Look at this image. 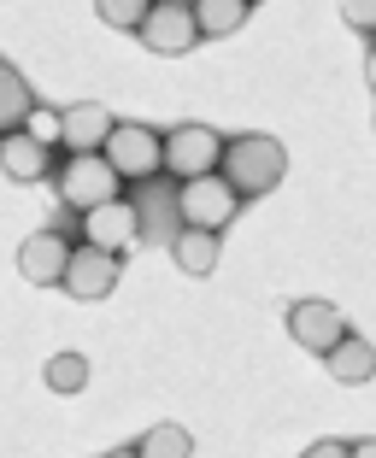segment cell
I'll return each instance as SVG.
<instances>
[{
    "mask_svg": "<svg viewBox=\"0 0 376 458\" xmlns=\"http://www.w3.org/2000/svg\"><path fill=\"white\" fill-rule=\"evenodd\" d=\"M218 176L235 189V200H259L288 176V153H282L277 135H235V141H224Z\"/></svg>",
    "mask_w": 376,
    "mask_h": 458,
    "instance_id": "obj_1",
    "label": "cell"
},
{
    "mask_svg": "<svg viewBox=\"0 0 376 458\" xmlns=\"http://www.w3.org/2000/svg\"><path fill=\"white\" fill-rule=\"evenodd\" d=\"M54 182H59V200H65L71 212H94V206L124 200V176L107 165V153H71Z\"/></svg>",
    "mask_w": 376,
    "mask_h": 458,
    "instance_id": "obj_2",
    "label": "cell"
},
{
    "mask_svg": "<svg viewBox=\"0 0 376 458\" xmlns=\"http://www.w3.org/2000/svg\"><path fill=\"white\" fill-rule=\"evenodd\" d=\"M218 165H224V135L212 123H176V130H165V171L176 182L218 176Z\"/></svg>",
    "mask_w": 376,
    "mask_h": 458,
    "instance_id": "obj_3",
    "label": "cell"
},
{
    "mask_svg": "<svg viewBox=\"0 0 376 458\" xmlns=\"http://www.w3.org/2000/svg\"><path fill=\"white\" fill-rule=\"evenodd\" d=\"M235 212H242V200H235V189H229L224 176L176 182V217H183V229H212V235H224V224H235Z\"/></svg>",
    "mask_w": 376,
    "mask_h": 458,
    "instance_id": "obj_4",
    "label": "cell"
},
{
    "mask_svg": "<svg viewBox=\"0 0 376 458\" xmlns=\"http://www.w3.org/2000/svg\"><path fill=\"white\" fill-rule=\"evenodd\" d=\"M100 153H107V165L124 176V182H141V176L165 171V135L148 130V123H118Z\"/></svg>",
    "mask_w": 376,
    "mask_h": 458,
    "instance_id": "obj_5",
    "label": "cell"
},
{
    "mask_svg": "<svg viewBox=\"0 0 376 458\" xmlns=\"http://www.w3.org/2000/svg\"><path fill=\"white\" fill-rule=\"evenodd\" d=\"M141 47H153V54H188L194 41H201V24H194V0H153L148 18H141Z\"/></svg>",
    "mask_w": 376,
    "mask_h": 458,
    "instance_id": "obj_6",
    "label": "cell"
},
{
    "mask_svg": "<svg viewBox=\"0 0 376 458\" xmlns=\"http://www.w3.org/2000/svg\"><path fill=\"white\" fill-rule=\"evenodd\" d=\"M135 242H141V212H135L130 200H112V206L82 212V247H100V253L124 259Z\"/></svg>",
    "mask_w": 376,
    "mask_h": 458,
    "instance_id": "obj_7",
    "label": "cell"
},
{
    "mask_svg": "<svg viewBox=\"0 0 376 458\" xmlns=\"http://www.w3.org/2000/svg\"><path fill=\"white\" fill-rule=\"evenodd\" d=\"M288 335L323 359V352L347 335V318H341V306H329V300H295V306H288Z\"/></svg>",
    "mask_w": 376,
    "mask_h": 458,
    "instance_id": "obj_8",
    "label": "cell"
},
{
    "mask_svg": "<svg viewBox=\"0 0 376 458\" xmlns=\"http://www.w3.org/2000/svg\"><path fill=\"white\" fill-rule=\"evenodd\" d=\"M65 288L71 300H107L118 288V259L100 253V247H71V265H65Z\"/></svg>",
    "mask_w": 376,
    "mask_h": 458,
    "instance_id": "obj_9",
    "label": "cell"
},
{
    "mask_svg": "<svg viewBox=\"0 0 376 458\" xmlns=\"http://www.w3.org/2000/svg\"><path fill=\"white\" fill-rule=\"evenodd\" d=\"M65 265H71V242L59 229H36V235H24V247H18V270H24V283H36V288L65 283Z\"/></svg>",
    "mask_w": 376,
    "mask_h": 458,
    "instance_id": "obj_10",
    "label": "cell"
},
{
    "mask_svg": "<svg viewBox=\"0 0 376 458\" xmlns=\"http://www.w3.org/2000/svg\"><path fill=\"white\" fill-rule=\"evenodd\" d=\"M112 130H118V118H112V112L100 106V100L65 106V148H71V153H100Z\"/></svg>",
    "mask_w": 376,
    "mask_h": 458,
    "instance_id": "obj_11",
    "label": "cell"
},
{
    "mask_svg": "<svg viewBox=\"0 0 376 458\" xmlns=\"http://www.w3.org/2000/svg\"><path fill=\"white\" fill-rule=\"evenodd\" d=\"M47 165H54V153L41 148V141H30L24 130L0 135V176H13V182H41Z\"/></svg>",
    "mask_w": 376,
    "mask_h": 458,
    "instance_id": "obj_12",
    "label": "cell"
},
{
    "mask_svg": "<svg viewBox=\"0 0 376 458\" xmlns=\"http://www.w3.org/2000/svg\"><path fill=\"white\" fill-rule=\"evenodd\" d=\"M323 364H329V377H336V382L359 388V382H371V377H376V347H371L364 335H353V329H347L336 347L323 352Z\"/></svg>",
    "mask_w": 376,
    "mask_h": 458,
    "instance_id": "obj_13",
    "label": "cell"
},
{
    "mask_svg": "<svg viewBox=\"0 0 376 458\" xmlns=\"http://www.w3.org/2000/svg\"><path fill=\"white\" fill-rule=\"evenodd\" d=\"M218 235L212 229H176L171 235V259H176V270H188V276H212L218 270Z\"/></svg>",
    "mask_w": 376,
    "mask_h": 458,
    "instance_id": "obj_14",
    "label": "cell"
},
{
    "mask_svg": "<svg viewBox=\"0 0 376 458\" xmlns=\"http://www.w3.org/2000/svg\"><path fill=\"white\" fill-rule=\"evenodd\" d=\"M247 0H194V24H201V41L206 36H235L247 24Z\"/></svg>",
    "mask_w": 376,
    "mask_h": 458,
    "instance_id": "obj_15",
    "label": "cell"
},
{
    "mask_svg": "<svg viewBox=\"0 0 376 458\" xmlns=\"http://www.w3.org/2000/svg\"><path fill=\"white\" fill-rule=\"evenodd\" d=\"M30 112H36V95H30V82L18 77L13 65H0V135L18 130Z\"/></svg>",
    "mask_w": 376,
    "mask_h": 458,
    "instance_id": "obj_16",
    "label": "cell"
},
{
    "mask_svg": "<svg viewBox=\"0 0 376 458\" xmlns=\"http://www.w3.org/2000/svg\"><path fill=\"white\" fill-rule=\"evenodd\" d=\"M135 453L141 458H194V435H188L183 423H153V429L135 441Z\"/></svg>",
    "mask_w": 376,
    "mask_h": 458,
    "instance_id": "obj_17",
    "label": "cell"
},
{
    "mask_svg": "<svg viewBox=\"0 0 376 458\" xmlns=\"http://www.w3.org/2000/svg\"><path fill=\"white\" fill-rule=\"evenodd\" d=\"M41 377H47L54 394H82V388H89V359H82V352H54Z\"/></svg>",
    "mask_w": 376,
    "mask_h": 458,
    "instance_id": "obj_18",
    "label": "cell"
},
{
    "mask_svg": "<svg viewBox=\"0 0 376 458\" xmlns=\"http://www.w3.org/2000/svg\"><path fill=\"white\" fill-rule=\"evenodd\" d=\"M24 135L30 141H41V148L54 153V148H65V112H54V106H36L24 118Z\"/></svg>",
    "mask_w": 376,
    "mask_h": 458,
    "instance_id": "obj_19",
    "label": "cell"
},
{
    "mask_svg": "<svg viewBox=\"0 0 376 458\" xmlns=\"http://www.w3.org/2000/svg\"><path fill=\"white\" fill-rule=\"evenodd\" d=\"M100 18L118 30H141V18H148V6L141 0H100Z\"/></svg>",
    "mask_w": 376,
    "mask_h": 458,
    "instance_id": "obj_20",
    "label": "cell"
},
{
    "mask_svg": "<svg viewBox=\"0 0 376 458\" xmlns=\"http://www.w3.org/2000/svg\"><path fill=\"white\" fill-rule=\"evenodd\" d=\"M341 18H347L353 30H371V36H376V0H347V6H341Z\"/></svg>",
    "mask_w": 376,
    "mask_h": 458,
    "instance_id": "obj_21",
    "label": "cell"
},
{
    "mask_svg": "<svg viewBox=\"0 0 376 458\" xmlns=\"http://www.w3.org/2000/svg\"><path fill=\"white\" fill-rule=\"evenodd\" d=\"M300 458H353V441H312Z\"/></svg>",
    "mask_w": 376,
    "mask_h": 458,
    "instance_id": "obj_22",
    "label": "cell"
},
{
    "mask_svg": "<svg viewBox=\"0 0 376 458\" xmlns=\"http://www.w3.org/2000/svg\"><path fill=\"white\" fill-rule=\"evenodd\" d=\"M353 458H376V435H364V441H353Z\"/></svg>",
    "mask_w": 376,
    "mask_h": 458,
    "instance_id": "obj_23",
    "label": "cell"
},
{
    "mask_svg": "<svg viewBox=\"0 0 376 458\" xmlns=\"http://www.w3.org/2000/svg\"><path fill=\"white\" fill-rule=\"evenodd\" d=\"M364 77H371V89H376V41H371V54H364Z\"/></svg>",
    "mask_w": 376,
    "mask_h": 458,
    "instance_id": "obj_24",
    "label": "cell"
},
{
    "mask_svg": "<svg viewBox=\"0 0 376 458\" xmlns=\"http://www.w3.org/2000/svg\"><path fill=\"white\" fill-rule=\"evenodd\" d=\"M107 458H141V453H135V446H118V453H107Z\"/></svg>",
    "mask_w": 376,
    "mask_h": 458,
    "instance_id": "obj_25",
    "label": "cell"
}]
</instances>
